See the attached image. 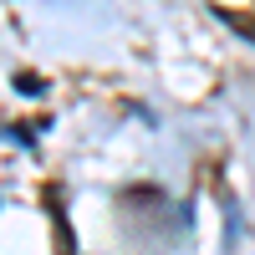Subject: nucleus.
<instances>
[{
	"label": "nucleus",
	"mask_w": 255,
	"mask_h": 255,
	"mask_svg": "<svg viewBox=\"0 0 255 255\" xmlns=\"http://www.w3.org/2000/svg\"><path fill=\"white\" fill-rule=\"evenodd\" d=\"M15 87L26 92V97H36V92H41V77H31V72H20V77H15Z\"/></svg>",
	"instance_id": "obj_1"
}]
</instances>
